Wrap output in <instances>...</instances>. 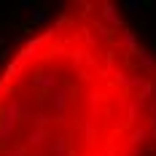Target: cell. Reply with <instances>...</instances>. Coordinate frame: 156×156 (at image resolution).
Returning <instances> with one entry per match:
<instances>
[{
  "label": "cell",
  "instance_id": "cell-1",
  "mask_svg": "<svg viewBox=\"0 0 156 156\" xmlns=\"http://www.w3.org/2000/svg\"><path fill=\"white\" fill-rule=\"evenodd\" d=\"M51 105H54V110H57L59 116H65V110H67V89H65V86H57V89L51 92Z\"/></svg>",
  "mask_w": 156,
  "mask_h": 156
},
{
  "label": "cell",
  "instance_id": "cell-2",
  "mask_svg": "<svg viewBox=\"0 0 156 156\" xmlns=\"http://www.w3.org/2000/svg\"><path fill=\"white\" fill-rule=\"evenodd\" d=\"M35 86H43V89H57L59 86V78L46 73V76H35Z\"/></svg>",
  "mask_w": 156,
  "mask_h": 156
},
{
  "label": "cell",
  "instance_id": "cell-3",
  "mask_svg": "<svg viewBox=\"0 0 156 156\" xmlns=\"http://www.w3.org/2000/svg\"><path fill=\"white\" fill-rule=\"evenodd\" d=\"M48 19H51V14H48L46 8H38V5H32V11H30V22H32V24H46Z\"/></svg>",
  "mask_w": 156,
  "mask_h": 156
},
{
  "label": "cell",
  "instance_id": "cell-4",
  "mask_svg": "<svg viewBox=\"0 0 156 156\" xmlns=\"http://www.w3.org/2000/svg\"><path fill=\"white\" fill-rule=\"evenodd\" d=\"M102 14H105V19H108L110 24H116V27H121V24H124V19L116 14V5H113V3H105V11H102Z\"/></svg>",
  "mask_w": 156,
  "mask_h": 156
},
{
  "label": "cell",
  "instance_id": "cell-5",
  "mask_svg": "<svg viewBox=\"0 0 156 156\" xmlns=\"http://www.w3.org/2000/svg\"><path fill=\"white\" fill-rule=\"evenodd\" d=\"M151 137H154L151 129H137V132L132 135V145H143V143H148Z\"/></svg>",
  "mask_w": 156,
  "mask_h": 156
},
{
  "label": "cell",
  "instance_id": "cell-6",
  "mask_svg": "<svg viewBox=\"0 0 156 156\" xmlns=\"http://www.w3.org/2000/svg\"><path fill=\"white\" fill-rule=\"evenodd\" d=\"M143 5H145L143 0H126V3H124V11H126V14H132V16H137L143 11Z\"/></svg>",
  "mask_w": 156,
  "mask_h": 156
},
{
  "label": "cell",
  "instance_id": "cell-7",
  "mask_svg": "<svg viewBox=\"0 0 156 156\" xmlns=\"http://www.w3.org/2000/svg\"><path fill=\"white\" fill-rule=\"evenodd\" d=\"M27 143H30V145H46V132H43V129L30 132V135H27Z\"/></svg>",
  "mask_w": 156,
  "mask_h": 156
},
{
  "label": "cell",
  "instance_id": "cell-8",
  "mask_svg": "<svg viewBox=\"0 0 156 156\" xmlns=\"http://www.w3.org/2000/svg\"><path fill=\"white\" fill-rule=\"evenodd\" d=\"M137 54H140V65H145L148 70H156V59L151 51H137Z\"/></svg>",
  "mask_w": 156,
  "mask_h": 156
},
{
  "label": "cell",
  "instance_id": "cell-9",
  "mask_svg": "<svg viewBox=\"0 0 156 156\" xmlns=\"http://www.w3.org/2000/svg\"><path fill=\"white\" fill-rule=\"evenodd\" d=\"M121 43H124L126 48H132V51H135V46H137V38H135V32L124 30V38H121Z\"/></svg>",
  "mask_w": 156,
  "mask_h": 156
},
{
  "label": "cell",
  "instance_id": "cell-10",
  "mask_svg": "<svg viewBox=\"0 0 156 156\" xmlns=\"http://www.w3.org/2000/svg\"><path fill=\"white\" fill-rule=\"evenodd\" d=\"M51 151H54L57 156H65V151H67V143H65V140H57L54 145H51Z\"/></svg>",
  "mask_w": 156,
  "mask_h": 156
},
{
  "label": "cell",
  "instance_id": "cell-11",
  "mask_svg": "<svg viewBox=\"0 0 156 156\" xmlns=\"http://www.w3.org/2000/svg\"><path fill=\"white\" fill-rule=\"evenodd\" d=\"M5 156H24V151H22V148H11Z\"/></svg>",
  "mask_w": 156,
  "mask_h": 156
},
{
  "label": "cell",
  "instance_id": "cell-12",
  "mask_svg": "<svg viewBox=\"0 0 156 156\" xmlns=\"http://www.w3.org/2000/svg\"><path fill=\"white\" fill-rule=\"evenodd\" d=\"M148 38H151V41H154V43H156V32H154V30L148 32Z\"/></svg>",
  "mask_w": 156,
  "mask_h": 156
},
{
  "label": "cell",
  "instance_id": "cell-13",
  "mask_svg": "<svg viewBox=\"0 0 156 156\" xmlns=\"http://www.w3.org/2000/svg\"><path fill=\"white\" fill-rule=\"evenodd\" d=\"M0 65H3V59H0Z\"/></svg>",
  "mask_w": 156,
  "mask_h": 156
}]
</instances>
